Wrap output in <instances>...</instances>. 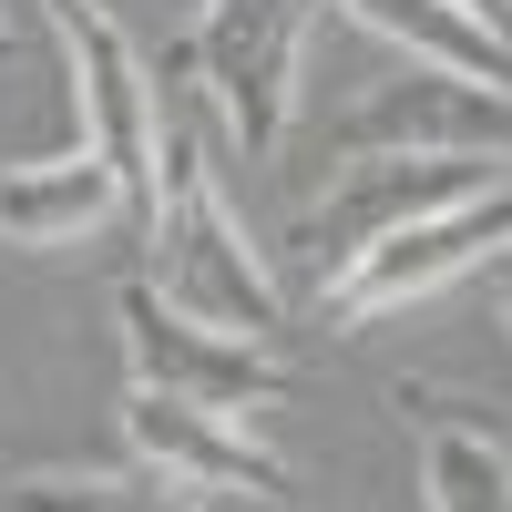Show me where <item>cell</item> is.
Segmentation results:
<instances>
[{
  "instance_id": "1",
  "label": "cell",
  "mask_w": 512,
  "mask_h": 512,
  "mask_svg": "<svg viewBox=\"0 0 512 512\" xmlns=\"http://www.w3.org/2000/svg\"><path fill=\"white\" fill-rule=\"evenodd\" d=\"M144 236H154V287L175 308H195L205 328H236V338L277 328V277L246 246V226H236V205H226V185H216L195 134H164V185H154Z\"/></svg>"
},
{
  "instance_id": "2",
  "label": "cell",
  "mask_w": 512,
  "mask_h": 512,
  "mask_svg": "<svg viewBox=\"0 0 512 512\" xmlns=\"http://www.w3.org/2000/svg\"><path fill=\"white\" fill-rule=\"evenodd\" d=\"M318 0H195V82L246 154H277L297 123V52Z\"/></svg>"
},
{
  "instance_id": "3",
  "label": "cell",
  "mask_w": 512,
  "mask_h": 512,
  "mask_svg": "<svg viewBox=\"0 0 512 512\" xmlns=\"http://www.w3.org/2000/svg\"><path fill=\"white\" fill-rule=\"evenodd\" d=\"M502 246H512V185H472V195L431 205V216L390 226L379 246H359L349 267L318 287V308L338 328H369V318H390V308H410V297L451 287L461 267H482V256H502Z\"/></svg>"
},
{
  "instance_id": "4",
  "label": "cell",
  "mask_w": 512,
  "mask_h": 512,
  "mask_svg": "<svg viewBox=\"0 0 512 512\" xmlns=\"http://www.w3.org/2000/svg\"><path fill=\"white\" fill-rule=\"evenodd\" d=\"M52 31L72 52V103H82V144H93L123 195H134V216L154 226V185H164V113H154V72L134 52V31H123L103 0H52Z\"/></svg>"
},
{
  "instance_id": "5",
  "label": "cell",
  "mask_w": 512,
  "mask_h": 512,
  "mask_svg": "<svg viewBox=\"0 0 512 512\" xmlns=\"http://www.w3.org/2000/svg\"><path fill=\"white\" fill-rule=\"evenodd\" d=\"M113 318H123V349H134V379H144V390H175V400L226 410V420L277 410V400H287V369L256 349V338L205 328V318H195V308H175L154 277L123 287V297H113Z\"/></svg>"
},
{
  "instance_id": "6",
  "label": "cell",
  "mask_w": 512,
  "mask_h": 512,
  "mask_svg": "<svg viewBox=\"0 0 512 512\" xmlns=\"http://www.w3.org/2000/svg\"><path fill=\"white\" fill-rule=\"evenodd\" d=\"M472 185H492V164H482V154H359L349 175L328 185V205H308L297 246H308V267H318V287H328L359 246H379L390 226L431 216V205L472 195Z\"/></svg>"
},
{
  "instance_id": "7",
  "label": "cell",
  "mask_w": 512,
  "mask_h": 512,
  "mask_svg": "<svg viewBox=\"0 0 512 512\" xmlns=\"http://www.w3.org/2000/svg\"><path fill=\"white\" fill-rule=\"evenodd\" d=\"M482 144H512V93L451 82L431 62L379 82V93L338 123V164H359V154H482Z\"/></svg>"
},
{
  "instance_id": "8",
  "label": "cell",
  "mask_w": 512,
  "mask_h": 512,
  "mask_svg": "<svg viewBox=\"0 0 512 512\" xmlns=\"http://www.w3.org/2000/svg\"><path fill=\"white\" fill-rule=\"evenodd\" d=\"M123 441H134L144 472L164 482H185V492H246V502H287V461L277 451H256L226 410H195L175 390H123Z\"/></svg>"
},
{
  "instance_id": "9",
  "label": "cell",
  "mask_w": 512,
  "mask_h": 512,
  "mask_svg": "<svg viewBox=\"0 0 512 512\" xmlns=\"http://www.w3.org/2000/svg\"><path fill=\"white\" fill-rule=\"evenodd\" d=\"M123 226H144V216H134L123 175L93 144L62 154V164H11V175H0V236L11 246H103Z\"/></svg>"
},
{
  "instance_id": "10",
  "label": "cell",
  "mask_w": 512,
  "mask_h": 512,
  "mask_svg": "<svg viewBox=\"0 0 512 512\" xmlns=\"http://www.w3.org/2000/svg\"><path fill=\"white\" fill-rule=\"evenodd\" d=\"M349 21H369L379 41H400L410 62H431L451 82H482V93H512V31L482 11V0H338Z\"/></svg>"
},
{
  "instance_id": "11",
  "label": "cell",
  "mask_w": 512,
  "mask_h": 512,
  "mask_svg": "<svg viewBox=\"0 0 512 512\" xmlns=\"http://www.w3.org/2000/svg\"><path fill=\"white\" fill-rule=\"evenodd\" d=\"M410 410H420V492H431V512H512V451L482 420H461L441 400H410Z\"/></svg>"
},
{
  "instance_id": "12",
  "label": "cell",
  "mask_w": 512,
  "mask_h": 512,
  "mask_svg": "<svg viewBox=\"0 0 512 512\" xmlns=\"http://www.w3.org/2000/svg\"><path fill=\"white\" fill-rule=\"evenodd\" d=\"M11 512H195V502L164 472H31Z\"/></svg>"
},
{
  "instance_id": "13",
  "label": "cell",
  "mask_w": 512,
  "mask_h": 512,
  "mask_svg": "<svg viewBox=\"0 0 512 512\" xmlns=\"http://www.w3.org/2000/svg\"><path fill=\"white\" fill-rule=\"evenodd\" d=\"M502 318H512V246H502Z\"/></svg>"
},
{
  "instance_id": "14",
  "label": "cell",
  "mask_w": 512,
  "mask_h": 512,
  "mask_svg": "<svg viewBox=\"0 0 512 512\" xmlns=\"http://www.w3.org/2000/svg\"><path fill=\"white\" fill-rule=\"evenodd\" d=\"M0 52H11V21H0Z\"/></svg>"
}]
</instances>
